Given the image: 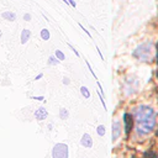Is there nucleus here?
Masks as SVG:
<instances>
[{
  "label": "nucleus",
  "instance_id": "f257e3e1",
  "mask_svg": "<svg viewBox=\"0 0 158 158\" xmlns=\"http://www.w3.org/2000/svg\"><path fill=\"white\" fill-rule=\"evenodd\" d=\"M135 122H136V131L139 135L149 133L156 125V114L153 109L148 106H139L133 110Z\"/></svg>",
  "mask_w": 158,
  "mask_h": 158
},
{
  "label": "nucleus",
  "instance_id": "f03ea898",
  "mask_svg": "<svg viewBox=\"0 0 158 158\" xmlns=\"http://www.w3.org/2000/svg\"><path fill=\"white\" fill-rule=\"evenodd\" d=\"M135 56L143 59V60H148L152 57V46H151V43H144V44L139 46L137 48V51L135 52Z\"/></svg>",
  "mask_w": 158,
  "mask_h": 158
},
{
  "label": "nucleus",
  "instance_id": "7ed1b4c3",
  "mask_svg": "<svg viewBox=\"0 0 158 158\" xmlns=\"http://www.w3.org/2000/svg\"><path fill=\"white\" fill-rule=\"evenodd\" d=\"M53 158H68V146L65 143H57L52 151Z\"/></svg>",
  "mask_w": 158,
  "mask_h": 158
},
{
  "label": "nucleus",
  "instance_id": "20e7f679",
  "mask_svg": "<svg viewBox=\"0 0 158 158\" xmlns=\"http://www.w3.org/2000/svg\"><path fill=\"white\" fill-rule=\"evenodd\" d=\"M80 144L85 148H91L93 147V138L89 133H84L81 139H80Z\"/></svg>",
  "mask_w": 158,
  "mask_h": 158
},
{
  "label": "nucleus",
  "instance_id": "39448f33",
  "mask_svg": "<svg viewBox=\"0 0 158 158\" xmlns=\"http://www.w3.org/2000/svg\"><path fill=\"white\" fill-rule=\"evenodd\" d=\"M47 116H48V111H47L44 107H40V109H37V110L35 111V117H36L38 121L46 120Z\"/></svg>",
  "mask_w": 158,
  "mask_h": 158
},
{
  "label": "nucleus",
  "instance_id": "423d86ee",
  "mask_svg": "<svg viewBox=\"0 0 158 158\" xmlns=\"http://www.w3.org/2000/svg\"><path fill=\"white\" fill-rule=\"evenodd\" d=\"M121 133V130H120V122L117 120H115L112 122V141H116L118 138Z\"/></svg>",
  "mask_w": 158,
  "mask_h": 158
},
{
  "label": "nucleus",
  "instance_id": "0eeeda50",
  "mask_svg": "<svg viewBox=\"0 0 158 158\" xmlns=\"http://www.w3.org/2000/svg\"><path fill=\"white\" fill-rule=\"evenodd\" d=\"M123 120H125V125H126V133H130V131H131V128H132V125H133V118H132V116L131 115H128V114H125L123 115Z\"/></svg>",
  "mask_w": 158,
  "mask_h": 158
},
{
  "label": "nucleus",
  "instance_id": "6e6552de",
  "mask_svg": "<svg viewBox=\"0 0 158 158\" xmlns=\"http://www.w3.org/2000/svg\"><path fill=\"white\" fill-rule=\"evenodd\" d=\"M68 116H69V111H68L67 109H60V111H59V117H60L62 120H65V118H68Z\"/></svg>",
  "mask_w": 158,
  "mask_h": 158
},
{
  "label": "nucleus",
  "instance_id": "1a4fd4ad",
  "mask_svg": "<svg viewBox=\"0 0 158 158\" xmlns=\"http://www.w3.org/2000/svg\"><path fill=\"white\" fill-rule=\"evenodd\" d=\"M96 132L99 136H104L105 135V126L104 125H99L98 128H96Z\"/></svg>",
  "mask_w": 158,
  "mask_h": 158
},
{
  "label": "nucleus",
  "instance_id": "9d476101",
  "mask_svg": "<svg viewBox=\"0 0 158 158\" xmlns=\"http://www.w3.org/2000/svg\"><path fill=\"white\" fill-rule=\"evenodd\" d=\"M80 91H81V94H83V96H84V98H86V99H89V98H90V93H89V90H88L85 86H81Z\"/></svg>",
  "mask_w": 158,
  "mask_h": 158
},
{
  "label": "nucleus",
  "instance_id": "9b49d317",
  "mask_svg": "<svg viewBox=\"0 0 158 158\" xmlns=\"http://www.w3.org/2000/svg\"><path fill=\"white\" fill-rule=\"evenodd\" d=\"M57 57H58L59 59H64V54H63L62 52H59V51H57Z\"/></svg>",
  "mask_w": 158,
  "mask_h": 158
},
{
  "label": "nucleus",
  "instance_id": "f8f14e48",
  "mask_svg": "<svg viewBox=\"0 0 158 158\" xmlns=\"http://www.w3.org/2000/svg\"><path fill=\"white\" fill-rule=\"evenodd\" d=\"M27 37H28V33L27 32H23V35H22V42H26Z\"/></svg>",
  "mask_w": 158,
  "mask_h": 158
},
{
  "label": "nucleus",
  "instance_id": "ddd939ff",
  "mask_svg": "<svg viewBox=\"0 0 158 158\" xmlns=\"http://www.w3.org/2000/svg\"><path fill=\"white\" fill-rule=\"evenodd\" d=\"M42 37H43V40H47L48 38V32L47 31H43L42 32Z\"/></svg>",
  "mask_w": 158,
  "mask_h": 158
},
{
  "label": "nucleus",
  "instance_id": "4468645a",
  "mask_svg": "<svg viewBox=\"0 0 158 158\" xmlns=\"http://www.w3.org/2000/svg\"><path fill=\"white\" fill-rule=\"evenodd\" d=\"M32 99H35V100H43V96H33Z\"/></svg>",
  "mask_w": 158,
  "mask_h": 158
},
{
  "label": "nucleus",
  "instance_id": "2eb2a0df",
  "mask_svg": "<svg viewBox=\"0 0 158 158\" xmlns=\"http://www.w3.org/2000/svg\"><path fill=\"white\" fill-rule=\"evenodd\" d=\"M51 63H52V64H56L57 60H54V58H51Z\"/></svg>",
  "mask_w": 158,
  "mask_h": 158
}]
</instances>
